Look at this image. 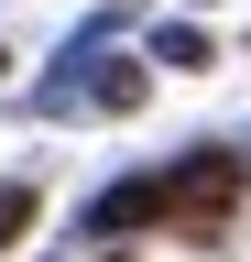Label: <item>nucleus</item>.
Listing matches in <instances>:
<instances>
[{"label": "nucleus", "instance_id": "1", "mask_svg": "<svg viewBox=\"0 0 251 262\" xmlns=\"http://www.w3.org/2000/svg\"><path fill=\"white\" fill-rule=\"evenodd\" d=\"M153 196H164V241H230V208L251 196V164L240 153H186L175 175H153Z\"/></svg>", "mask_w": 251, "mask_h": 262}, {"label": "nucleus", "instance_id": "3", "mask_svg": "<svg viewBox=\"0 0 251 262\" xmlns=\"http://www.w3.org/2000/svg\"><path fill=\"white\" fill-rule=\"evenodd\" d=\"M153 66H208V33H197V22H175L164 44H153Z\"/></svg>", "mask_w": 251, "mask_h": 262}, {"label": "nucleus", "instance_id": "6", "mask_svg": "<svg viewBox=\"0 0 251 262\" xmlns=\"http://www.w3.org/2000/svg\"><path fill=\"white\" fill-rule=\"evenodd\" d=\"M0 66H11V55H0Z\"/></svg>", "mask_w": 251, "mask_h": 262}, {"label": "nucleus", "instance_id": "2", "mask_svg": "<svg viewBox=\"0 0 251 262\" xmlns=\"http://www.w3.org/2000/svg\"><path fill=\"white\" fill-rule=\"evenodd\" d=\"M164 219V196H153V175H131V186H109L99 208H87V241H109V229H153Z\"/></svg>", "mask_w": 251, "mask_h": 262}, {"label": "nucleus", "instance_id": "4", "mask_svg": "<svg viewBox=\"0 0 251 262\" xmlns=\"http://www.w3.org/2000/svg\"><path fill=\"white\" fill-rule=\"evenodd\" d=\"M22 229H33V186H0V251H11Z\"/></svg>", "mask_w": 251, "mask_h": 262}, {"label": "nucleus", "instance_id": "5", "mask_svg": "<svg viewBox=\"0 0 251 262\" xmlns=\"http://www.w3.org/2000/svg\"><path fill=\"white\" fill-rule=\"evenodd\" d=\"M99 110H142V66H109V77H99Z\"/></svg>", "mask_w": 251, "mask_h": 262}]
</instances>
